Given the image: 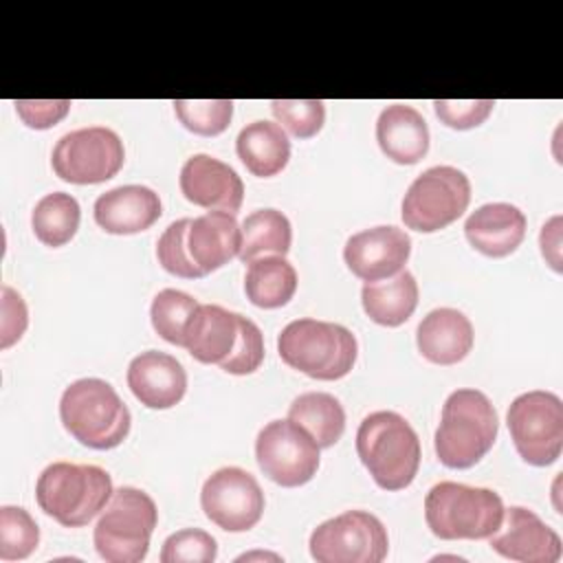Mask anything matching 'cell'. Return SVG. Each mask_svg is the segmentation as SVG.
<instances>
[{"label":"cell","instance_id":"cell-1","mask_svg":"<svg viewBox=\"0 0 563 563\" xmlns=\"http://www.w3.org/2000/svg\"><path fill=\"white\" fill-rule=\"evenodd\" d=\"M499 418L479 389H455L442 405L440 424L433 435L435 455L449 468L475 466L495 444Z\"/></svg>","mask_w":563,"mask_h":563},{"label":"cell","instance_id":"cell-2","mask_svg":"<svg viewBox=\"0 0 563 563\" xmlns=\"http://www.w3.org/2000/svg\"><path fill=\"white\" fill-rule=\"evenodd\" d=\"M356 453L383 490L407 488L420 468L418 433L396 411H374L361 420Z\"/></svg>","mask_w":563,"mask_h":563},{"label":"cell","instance_id":"cell-3","mask_svg":"<svg viewBox=\"0 0 563 563\" xmlns=\"http://www.w3.org/2000/svg\"><path fill=\"white\" fill-rule=\"evenodd\" d=\"M64 429L84 446L108 451L130 433V409L117 389L101 378H79L59 398Z\"/></svg>","mask_w":563,"mask_h":563},{"label":"cell","instance_id":"cell-4","mask_svg":"<svg viewBox=\"0 0 563 563\" xmlns=\"http://www.w3.org/2000/svg\"><path fill=\"white\" fill-rule=\"evenodd\" d=\"M279 358L317 380H339L356 363V336L341 323L321 319H295L277 336Z\"/></svg>","mask_w":563,"mask_h":563},{"label":"cell","instance_id":"cell-5","mask_svg":"<svg viewBox=\"0 0 563 563\" xmlns=\"http://www.w3.org/2000/svg\"><path fill=\"white\" fill-rule=\"evenodd\" d=\"M110 475L95 464L53 462L35 482L37 506L66 528L90 523L112 497Z\"/></svg>","mask_w":563,"mask_h":563},{"label":"cell","instance_id":"cell-6","mask_svg":"<svg viewBox=\"0 0 563 563\" xmlns=\"http://www.w3.org/2000/svg\"><path fill=\"white\" fill-rule=\"evenodd\" d=\"M429 530L444 541L488 539L504 519V501L490 488L440 482L424 497Z\"/></svg>","mask_w":563,"mask_h":563},{"label":"cell","instance_id":"cell-7","mask_svg":"<svg viewBox=\"0 0 563 563\" xmlns=\"http://www.w3.org/2000/svg\"><path fill=\"white\" fill-rule=\"evenodd\" d=\"M156 523L158 510L154 499L141 488L121 486L99 512L92 541L99 556L108 563H139L147 556Z\"/></svg>","mask_w":563,"mask_h":563},{"label":"cell","instance_id":"cell-8","mask_svg":"<svg viewBox=\"0 0 563 563\" xmlns=\"http://www.w3.org/2000/svg\"><path fill=\"white\" fill-rule=\"evenodd\" d=\"M471 202L468 176L451 165L424 169L407 189L400 216L407 229L433 233L453 224Z\"/></svg>","mask_w":563,"mask_h":563},{"label":"cell","instance_id":"cell-9","mask_svg":"<svg viewBox=\"0 0 563 563\" xmlns=\"http://www.w3.org/2000/svg\"><path fill=\"white\" fill-rule=\"evenodd\" d=\"M517 453L532 466H548L563 451V402L554 391L519 394L506 413Z\"/></svg>","mask_w":563,"mask_h":563},{"label":"cell","instance_id":"cell-10","mask_svg":"<svg viewBox=\"0 0 563 563\" xmlns=\"http://www.w3.org/2000/svg\"><path fill=\"white\" fill-rule=\"evenodd\" d=\"M125 150L119 134L90 125L64 134L51 154L55 176L73 185H97L114 178L123 167Z\"/></svg>","mask_w":563,"mask_h":563},{"label":"cell","instance_id":"cell-11","mask_svg":"<svg viewBox=\"0 0 563 563\" xmlns=\"http://www.w3.org/2000/svg\"><path fill=\"white\" fill-rule=\"evenodd\" d=\"M310 556L319 563H380L389 539L380 519L367 510H345L310 534Z\"/></svg>","mask_w":563,"mask_h":563},{"label":"cell","instance_id":"cell-12","mask_svg":"<svg viewBox=\"0 0 563 563\" xmlns=\"http://www.w3.org/2000/svg\"><path fill=\"white\" fill-rule=\"evenodd\" d=\"M255 460L271 482L297 488L317 475L319 444L290 418L271 420L257 433Z\"/></svg>","mask_w":563,"mask_h":563},{"label":"cell","instance_id":"cell-13","mask_svg":"<svg viewBox=\"0 0 563 563\" xmlns=\"http://www.w3.org/2000/svg\"><path fill=\"white\" fill-rule=\"evenodd\" d=\"M200 506L211 523L227 532L251 530L264 515V493L257 479L240 466L211 473L200 490Z\"/></svg>","mask_w":563,"mask_h":563},{"label":"cell","instance_id":"cell-14","mask_svg":"<svg viewBox=\"0 0 563 563\" xmlns=\"http://www.w3.org/2000/svg\"><path fill=\"white\" fill-rule=\"evenodd\" d=\"M488 545L504 559L521 563H556L561 559L556 530L523 506L504 508L501 526L488 537Z\"/></svg>","mask_w":563,"mask_h":563},{"label":"cell","instance_id":"cell-15","mask_svg":"<svg viewBox=\"0 0 563 563\" xmlns=\"http://www.w3.org/2000/svg\"><path fill=\"white\" fill-rule=\"evenodd\" d=\"M409 255V235L391 224L358 231L347 238L343 249L347 268L363 282H378L400 273Z\"/></svg>","mask_w":563,"mask_h":563},{"label":"cell","instance_id":"cell-16","mask_svg":"<svg viewBox=\"0 0 563 563\" xmlns=\"http://www.w3.org/2000/svg\"><path fill=\"white\" fill-rule=\"evenodd\" d=\"M178 185L189 202L209 211L235 213L244 200V183L238 172L209 154L189 156L180 167Z\"/></svg>","mask_w":563,"mask_h":563},{"label":"cell","instance_id":"cell-17","mask_svg":"<svg viewBox=\"0 0 563 563\" xmlns=\"http://www.w3.org/2000/svg\"><path fill=\"white\" fill-rule=\"evenodd\" d=\"M128 387L141 405L169 409L178 405L187 391V372L172 354L145 350L128 365Z\"/></svg>","mask_w":563,"mask_h":563},{"label":"cell","instance_id":"cell-18","mask_svg":"<svg viewBox=\"0 0 563 563\" xmlns=\"http://www.w3.org/2000/svg\"><path fill=\"white\" fill-rule=\"evenodd\" d=\"M95 222L112 235H132L150 229L163 213L161 198L145 185H121L95 200Z\"/></svg>","mask_w":563,"mask_h":563},{"label":"cell","instance_id":"cell-19","mask_svg":"<svg viewBox=\"0 0 563 563\" xmlns=\"http://www.w3.org/2000/svg\"><path fill=\"white\" fill-rule=\"evenodd\" d=\"M185 246L196 268L202 275H209L238 257L242 246V227L238 224L235 213L207 211L189 220Z\"/></svg>","mask_w":563,"mask_h":563},{"label":"cell","instance_id":"cell-20","mask_svg":"<svg viewBox=\"0 0 563 563\" xmlns=\"http://www.w3.org/2000/svg\"><path fill=\"white\" fill-rule=\"evenodd\" d=\"M464 235L482 255L506 257L526 238V216L510 202H488L466 218Z\"/></svg>","mask_w":563,"mask_h":563},{"label":"cell","instance_id":"cell-21","mask_svg":"<svg viewBox=\"0 0 563 563\" xmlns=\"http://www.w3.org/2000/svg\"><path fill=\"white\" fill-rule=\"evenodd\" d=\"M473 323L455 308L431 310L416 330L420 354L435 365H455L473 350Z\"/></svg>","mask_w":563,"mask_h":563},{"label":"cell","instance_id":"cell-22","mask_svg":"<svg viewBox=\"0 0 563 563\" xmlns=\"http://www.w3.org/2000/svg\"><path fill=\"white\" fill-rule=\"evenodd\" d=\"M238 319L222 306L200 303L185 325L183 347L205 365H220L238 341Z\"/></svg>","mask_w":563,"mask_h":563},{"label":"cell","instance_id":"cell-23","mask_svg":"<svg viewBox=\"0 0 563 563\" xmlns=\"http://www.w3.org/2000/svg\"><path fill=\"white\" fill-rule=\"evenodd\" d=\"M376 141L389 161L413 165L429 152V125L416 108L391 103L378 114Z\"/></svg>","mask_w":563,"mask_h":563},{"label":"cell","instance_id":"cell-24","mask_svg":"<svg viewBox=\"0 0 563 563\" xmlns=\"http://www.w3.org/2000/svg\"><path fill=\"white\" fill-rule=\"evenodd\" d=\"M238 158L260 178L277 176L290 158V141L279 123L253 121L244 125L235 139Z\"/></svg>","mask_w":563,"mask_h":563},{"label":"cell","instance_id":"cell-25","mask_svg":"<svg viewBox=\"0 0 563 563\" xmlns=\"http://www.w3.org/2000/svg\"><path fill=\"white\" fill-rule=\"evenodd\" d=\"M365 314L387 328L402 325L418 306V284L409 271H400L387 279L365 282L361 290Z\"/></svg>","mask_w":563,"mask_h":563},{"label":"cell","instance_id":"cell-26","mask_svg":"<svg viewBox=\"0 0 563 563\" xmlns=\"http://www.w3.org/2000/svg\"><path fill=\"white\" fill-rule=\"evenodd\" d=\"M297 290V271L284 255H262L249 262L244 292L257 308H282Z\"/></svg>","mask_w":563,"mask_h":563},{"label":"cell","instance_id":"cell-27","mask_svg":"<svg viewBox=\"0 0 563 563\" xmlns=\"http://www.w3.org/2000/svg\"><path fill=\"white\" fill-rule=\"evenodd\" d=\"M288 418L303 427L319 449L334 446L345 431L343 405L325 391H306L288 407Z\"/></svg>","mask_w":563,"mask_h":563},{"label":"cell","instance_id":"cell-28","mask_svg":"<svg viewBox=\"0 0 563 563\" xmlns=\"http://www.w3.org/2000/svg\"><path fill=\"white\" fill-rule=\"evenodd\" d=\"M242 246L238 257L249 264L262 255H284L290 251L292 227L290 220L277 209H257L244 218Z\"/></svg>","mask_w":563,"mask_h":563},{"label":"cell","instance_id":"cell-29","mask_svg":"<svg viewBox=\"0 0 563 563\" xmlns=\"http://www.w3.org/2000/svg\"><path fill=\"white\" fill-rule=\"evenodd\" d=\"M79 220L81 209L77 198L66 191H53L37 200L31 213V229L42 244L57 249L75 238Z\"/></svg>","mask_w":563,"mask_h":563},{"label":"cell","instance_id":"cell-30","mask_svg":"<svg viewBox=\"0 0 563 563\" xmlns=\"http://www.w3.org/2000/svg\"><path fill=\"white\" fill-rule=\"evenodd\" d=\"M198 306L200 303L191 295L176 288H165L152 299V306H150L152 328L167 343L183 347L185 325Z\"/></svg>","mask_w":563,"mask_h":563},{"label":"cell","instance_id":"cell-31","mask_svg":"<svg viewBox=\"0 0 563 563\" xmlns=\"http://www.w3.org/2000/svg\"><path fill=\"white\" fill-rule=\"evenodd\" d=\"M40 543V528L29 510L20 506L0 508V559L22 561L35 552Z\"/></svg>","mask_w":563,"mask_h":563},{"label":"cell","instance_id":"cell-32","mask_svg":"<svg viewBox=\"0 0 563 563\" xmlns=\"http://www.w3.org/2000/svg\"><path fill=\"white\" fill-rule=\"evenodd\" d=\"M178 121L194 134L200 136H218L222 134L233 117L231 99H174L172 101Z\"/></svg>","mask_w":563,"mask_h":563},{"label":"cell","instance_id":"cell-33","mask_svg":"<svg viewBox=\"0 0 563 563\" xmlns=\"http://www.w3.org/2000/svg\"><path fill=\"white\" fill-rule=\"evenodd\" d=\"M271 110L277 123L297 139L317 136L325 121V106L321 99H273Z\"/></svg>","mask_w":563,"mask_h":563},{"label":"cell","instance_id":"cell-34","mask_svg":"<svg viewBox=\"0 0 563 563\" xmlns=\"http://www.w3.org/2000/svg\"><path fill=\"white\" fill-rule=\"evenodd\" d=\"M216 539L200 528H183L169 534L161 548V563H211L216 561Z\"/></svg>","mask_w":563,"mask_h":563},{"label":"cell","instance_id":"cell-35","mask_svg":"<svg viewBox=\"0 0 563 563\" xmlns=\"http://www.w3.org/2000/svg\"><path fill=\"white\" fill-rule=\"evenodd\" d=\"M189 220L191 218H180L163 231V235L156 242V257H158V264L169 275H176V277H183V279H198V277H205V275L189 260V253H187V246H185V233H187Z\"/></svg>","mask_w":563,"mask_h":563},{"label":"cell","instance_id":"cell-36","mask_svg":"<svg viewBox=\"0 0 563 563\" xmlns=\"http://www.w3.org/2000/svg\"><path fill=\"white\" fill-rule=\"evenodd\" d=\"M238 341L229 354L227 361L220 363V367L229 374L235 376H244V374H253L255 369H260L262 361H264V336L262 330L257 328V323H253L251 319L242 317L238 319Z\"/></svg>","mask_w":563,"mask_h":563},{"label":"cell","instance_id":"cell-37","mask_svg":"<svg viewBox=\"0 0 563 563\" xmlns=\"http://www.w3.org/2000/svg\"><path fill=\"white\" fill-rule=\"evenodd\" d=\"M493 108H495L493 99H468V101L435 99L433 101V110L438 119L453 130H471L482 125L493 112Z\"/></svg>","mask_w":563,"mask_h":563},{"label":"cell","instance_id":"cell-38","mask_svg":"<svg viewBox=\"0 0 563 563\" xmlns=\"http://www.w3.org/2000/svg\"><path fill=\"white\" fill-rule=\"evenodd\" d=\"M29 325V308L18 290L11 286L0 288V347L7 350L22 339Z\"/></svg>","mask_w":563,"mask_h":563},{"label":"cell","instance_id":"cell-39","mask_svg":"<svg viewBox=\"0 0 563 563\" xmlns=\"http://www.w3.org/2000/svg\"><path fill=\"white\" fill-rule=\"evenodd\" d=\"M13 106L22 123L33 130H48L57 125L70 110L68 99H18Z\"/></svg>","mask_w":563,"mask_h":563},{"label":"cell","instance_id":"cell-40","mask_svg":"<svg viewBox=\"0 0 563 563\" xmlns=\"http://www.w3.org/2000/svg\"><path fill=\"white\" fill-rule=\"evenodd\" d=\"M539 246L552 271L561 273V216H552L539 233Z\"/></svg>","mask_w":563,"mask_h":563},{"label":"cell","instance_id":"cell-41","mask_svg":"<svg viewBox=\"0 0 563 563\" xmlns=\"http://www.w3.org/2000/svg\"><path fill=\"white\" fill-rule=\"evenodd\" d=\"M249 561V559H273V561H279V556L277 554H266V552H251V554H242V556H238V561Z\"/></svg>","mask_w":563,"mask_h":563}]
</instances>
